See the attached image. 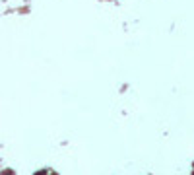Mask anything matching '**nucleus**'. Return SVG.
I'll return each instance as SVG.
<instances>
[{"instance_id":"nucleus-1","label":"nucleus","mask_w":194,"mask_h":175,"mask_svg":"<svg viewBox=\"0 0 194 175\" xmlns=\"http://www.w3.org/2000/svg\"><path fill=\"white\" fill-rule=\"evenodd\" d=\"M35 175H45V171H39V173H35Z\"/></svg>"}]
</instances>
